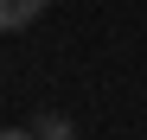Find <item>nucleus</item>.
<instances>
[{
	"label": "nucleus",
	"mask_w": 147,
	"mask_h": 140,
	"mask_svg": "<svg viewBox=\"0 0 147 140\" xmlns=\"http://www.w3.org/2000/svg\"><path fill=\"white\" fill-rule=\"evenodd\" d=\"M51 0H0V32H26Z\"/></svg>",
	"instance_id": "f257e3e1"
},
{
	"label": "nucleus",
	"mask_w": 147,
	"mask_h": 140,
	"mask_svg": "<svg viewBox=\"0 0 147 140\" xmlns=\"http://www.w3.org/2000/svg\"><path fill=\"white\" fill-rule=\"evenodd\" d=\"M32 134H38V140H77V127H70V115H58V108H45L38 121H32Z\"/></svg>",
	"instance_id": "f03ea898"
},
{
	"label": "nucleus",
	"mask_w": 147,
	"mask_h": 140,
	"mask_svg": "<svg viewBox=\"0 0 147 140\" xmlns=\"http://www.w3.org/2000/svg\"><path fill=\"white\" fill-rule=\"evenodd\" d=\"M0 140H38L32 127H0Z\"/></svg>",
	"instance_id": "7ed1b4c3"
}]
</instances>
